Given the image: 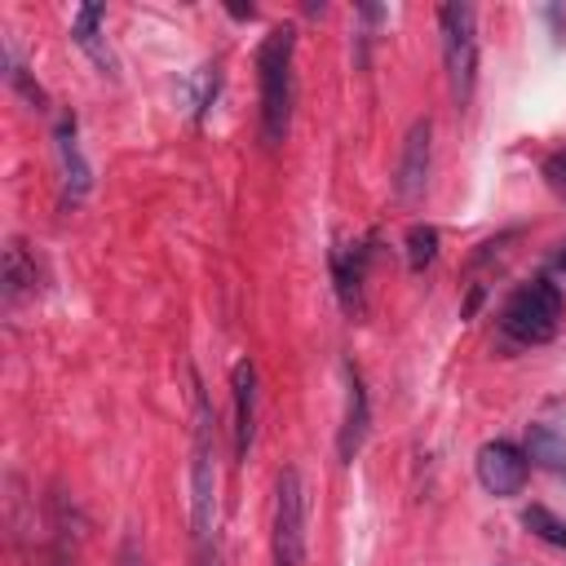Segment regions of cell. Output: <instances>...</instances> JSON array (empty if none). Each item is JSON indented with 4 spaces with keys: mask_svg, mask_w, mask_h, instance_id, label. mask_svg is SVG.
<instances>
[{
    "mask_svg": "<svg viewBox=\"0 0 566 566\" xmlns=\"http://www.w3.org/2000/svg\"><path fill=\"white\" fill-rule=\"evenodd\" d=\"M438 35H442V66L455 106H469L478 88V9L473 4H442L438 9Z\"/></svg>",
    "mask_w": 566,
    "mask_h": 566,
    "instance_id": "cell-3",
    "label": "cell"
},
{
    "mask_svg": "<svg viewBox=\"0 0 566 566\" xmlns=\"http://www.w3.org/2000/svg\"><path fill=\"white\" fill-rule=\"evenodd\" d=\"M115 566H146V553H142V539L128 531L124 535V544H119V557H115Z\"/></svg>",
    "mask_w": 566,
    "mask_h": 566,
    "instance_id": "cell-18",
    "label": "cell"
},
{
    "mask_svg": "<svg viewBox=\"0 0 566 566\" xmlns=\"http://www.w3.org/2000/svg\"><path fill=\"white\" fill-rule=\"evenodd\" d=\"M296 31L274 27L256 49V84H261V142L283 146L292 128V102H296Z\"/></svg>",
    "mask_w": 566,
    "mask_h": 566,
    "instance_id": "cell-2",
    "label": "cell"
},
{
    "mask_svg": "<svg viewBox=\"0 0 566 566\" xmlns=\"http://www.w3.org/2000/svg\"><path fill=\"white\" fill-rule=\"evenodd\" d=\"M57 155H62V181H66V199H84L88 190V164L80 155V142H75V119H62L57 124Z\"/></svg>",
    "mask_w": 566,
    "mask_h": 566,
    "instance_id": "cell-14",
    "label": "cell"
},
{
    "mask_svg": "<svg viewBox=\"0 0 566 566\" xmlns=\"http://www.w3.org/2000/svg\"><path fill=\"white\" fill-rule=\"evenodd\" d=\"M49 566H80V517L66 491L49 495Z\"/></svg>",
    "mask_w": 566,
    "mask_h": 566,
    "instance_id": "cell-10",
    "label": "cell"
},
{
    "mask_svg": "<svg viewBox=\"0 0 566 566\" xmlns=\"http://www.w3.org/2000/svg\"><path fill=\"white\" fill-rule=\"evenodd\" d=\"M230 402H234V460H248L252 442H256V367L252 358H239L230 371Z\"/></svg>",
    "mask_w": 566,
    "mask_h": 566,
    "instance_id": "cell-9",
    "label": "cell"
},
{
    "mask_svg": "<svg viewBox=\"0 0 566 566\" xmlns=\"http://www.w3.org/2000/svg\"><path fill=\"white\" fill-rule=\"evenodd\" d=\"M190 539L199 566H212L217 544V411L195 380V416H190Z\"/></svg>",
    "mask_w": 566,
    "mask_h": 566,
    "instance_id": "cell-1",
    "label": "cell"
},
{
    "mask_svg": "<svg viewBox=\"0 0 566 566\" xmlns=\"http://www.w3.org/2000/svg\"><path fill=\"white\" fill-rule=\"evenodd\" d=\"M429 164H433V119H411L402 150H398V168H394V195L402 203H416L429 186Z\"/></svg>",
    "mask_w": 566,
    "mask_h": 566,
    "instance_id": "cell-6",
    "label": "cell"
},
{
    "mask_svg": "<svg viewBox=\"0 0 566 566\" xmlns=\"http://www.w3.org/2000/svg\"><path fill=\"white\" fill-rule=\"evenodd\" d=\"M526 473H531V460H526V451L522 447H513V442H486L482 451H478V482H482V491H491V495H500V500H509V495H517L522 486H526Z\"/></svg>",
    "mask_w": 566,
    "mask_h": 566,
    "instance_id": "cell-7",
    "label": "cell"
},
{
    "mask_svg": "<svg viewBox=\"0 0 566 566\" xmlns=\"http://www.w3.org/2000/svg\"><path fill=\"white\" fill-rule=\"evenodd\" d=\"M557 323H562V296H557V287L548 279L522 283L504 301V310H500V327L517 345H544V340H553L557 336Z\"/></svg>",
    "mask_w": 566,
    "mask_h": 566,
    "instance_id": "cell-4",
    "label": "cell"
},
{
    "mask_svg": "<svg viewBox=\"0 0 566 566\" xmlns=\"http://www.w3.org/2000/svg\"><path fill=\"white\" fill-rule=\"evenodd\" d=\"M544 177H548V186H553L557 195H566V155L544 159Z\"/></svg>",
    "mask_w": 566,
    "mask_h": 566,
    "instance_id": "cell-19",
    "label": "cell"
},
{
    "mask_svg": "<svg viewBox=\"0 0 566 566\" xmlns=\"http://www.w3.org/2000/svg\"><path fill=\"white\" fill-rule=\"evenodd\" d=\"M31 292H35V256L27 252L22 239H9L4 243V305H18Z\"/></svg>",
    "mask_w": 566,
    "mask_h": 566,
    "instance_id": "cell-13",
    "label": "cell"
},
{
    "mask_svg": "<svg viewBox=\"0 0 566 566\" xmlns=\"http://www.w3.org/2000/svg\"><path fill=\"white\" fill-rule=\"evenodd\" d=\"M332 279H336V296L345 305V314H363V279H367V248H336L332 252Z\"/></svg>",
    "mask_w": 566,
    "mask_h": 566,
    "instance_id": "cell-11",
    "label": "cell"
},
{
    "mask_svg": "<svg viewBox=\"0 0 566 566\" xmlns=\"http://www.w3.org/2000/svg\"><path fill=\"white\" fill-rule=\"evenodd\" d=\"M522 526H526L535 539H544V544H553V548H566V517H557L553 509H544V504L522 509Z\"/></svg>",
    "mask_w": 566,
    "mask_h": 566,
    "instance_id": "cell-17",
    "label": "cell"
},
{
    "mask_svg": "<svg viewBox=\"0 0 566 566\" xmlns=\"http://www.w3.org/2000/svg\"><path fill=\"white\" fill-rule=\"evenodd\" d=\"M557 261H562V270H566V248H562V256H557Z\"/></svg>",
    "mask_w": 566,
    "mask_h": 566,
    "instance_id": "cell-20",
    "label": "cell"
},
{
    "mask_svg": "<svg viewBox=\"0 0 566 566\" xmlns=\"http://www.w3.org/2000/svg\"><path fill=\"white\" fill-rule=\"evenodd\" d=\"M305 482L296 469H283L274 482V526H270V566H305Z\"/></svg>",
    "mask_w": 566,
    "mask_h": 566,
    "instance_id": "cell-5",
    "label": "cell"
},
{
    "mask_svg": "<svg viewBox=\"0 0 566 566\" xmlns=\"http://www.w3.org/2000/svg\"><path fill=\"white\" fill-rule=\"evenodd\" d=\"M371 429V402H367V385L358 376L354 363H345V416H340V433H336V455L340 464H354V455L363 451Z\"/></svg>",
    "mask_w": 566,
    "mask_h": 566,
    "instance_id": "cell-8",
    "label": "cell"
},
{
    "mask_svg": "<svg viewBox=\"0 0 566 566\" xmlns=\"http://www.w3.org/2000/svg\"><path fill=\"white\" fill-rule=\"evenodd\" d=\"M433 261H438V226L416 221V226L407 230V270L420 274V270H429Z\"/></svg>",
    "mask_w": 566,
    "mask_h": 566,
    "instance_id": "cell-16",
    "label": "cell"
},
{
    "mask_svg": "<svg viewBox=\"0 0 566 566\" xmlns=\"http://www.w3.org/2000/svg\"><path fill=\"white\" fill-rule=\"evenodd\" d=\"M102 22H106V9L102 4H80L75 9V22H71V40L102 66V75H115V53L102 35Z\"/></svg>",
    "mask_w": 566,
    "mask_h": 566,
    "instance_id": "cell-12",
    "label": "cell"
},
{
    "mask_svg": "<svg viewBox=\"0 0 566 566\" xmlns=\"http://www.w3.org/2000/svg\"><path fill=\"white\" fill-rule=\"evenodd\" d=\"M526 460H535L548 473H566V433L553 424H531L526 429Z\"/></svg>",
    "mask_w": 566,
    "mask_h": 566,
    "instance_id": "cell-15",
    "label": "cell"
}]
</instances>
